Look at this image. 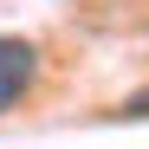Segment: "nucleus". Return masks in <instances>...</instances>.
Wrapping results in <instances>:
<instances>
[{
	"label": "nucleus",
	"instance_id": "nucleus-1",
	"mask_svg": "<svg viewBox=\"0 0 149 149\" xmlns=\"http://www.w3.org/2000/svg\"><path fill=\"white\" fill-rule=\"evenodd\" d=\"M33 78H39V45H33V39L0 33V117H7L19 97L33 91Z\"/></svg>",
	"mask_w": 149,
	"mask_h": 149
}]
</instances>
